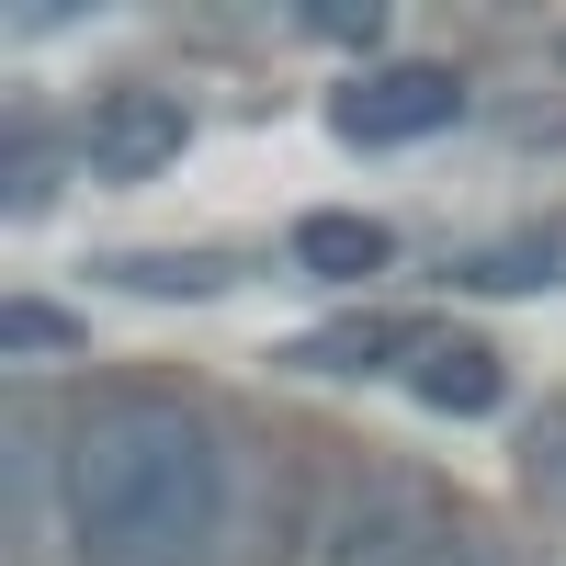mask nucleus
Instances as JSON below:
<instances>
[{
    "instance_id": "nucleus-1",
    "label": "nucleus",
    "mask_w": 566,
    "mask_h": 566,
    "mask_svg": "<svg viewBox=\"0 0 566 566\" xmlns=\"http://www.w3.org/2000/svg\"><path fill=\"white\" fill-rule=\"evenodd\" d=\"M57 522L80 566H216L227 453L181 397H91L57 442Z\"/></svg>"
},
{
    "instance_id": "nucleus-2",
    "label": "nucleus",
    "mask_w": 566,
    "mask_h": 566,
    "mask_svg": "<svg viewBox=\"0 0 566 566\" xmlns=\"http://www.w3.org/2000/svg\"><path fill=\"white\" fill-rule=\"evenodd\" d=\"M442 522L453 510H442L431 476H408V464H340L295 510V566H431L453 544Z\"/></svg>"
},
{
    "instance_id": "nucleus-3",
    "label": "nucleus",
    "mask_w": 566,
    "mask_h": 566,
    "mask_svg": "<svg viewBox=\"0 0 566 566\" xmlns=\"http://www.w3.org/2000/svg\"><path fill=\"white\" fill-rule=\"evenodd\" d=\"M464 114V80L442 57H386V69H363L340 103H328V125L352 136V148H408V136H442Z\"/></svg>"
},
{
    "instance_id": "nucleus-4",
    "label": "nucleus",
    "mask_w": 566,
    "mask_h": 566,
    "mask_svg": "<svg viewBox=\"0 0 566 566\" xmlns=\"http://www.w3.org/2000/svg\"><path fill=\"white\" fill-rule=\"evenodd\" d=\"M181 148H193V114H181L170 91H114V103L91 114V170L103 181H159Z\"/></svg>"
},
{
    "instance_id": "nucleus-5",
    "label": "nucleus",
    "mask_w": 566,
    "mask_h": 566,
    "mask_svg": "<svg viewBox=\"0 0 566 566\" xmlns=\"http://www.w3.org/2000/svg\"><path fill=\"white\" fill-rule=\"evenodd\" d=\"M408 397H419V408L476 419V408H499V397H510V374H499V352H488V340H431V328H419V340H408Z\"/></svg>"
},
{
    "instance_id": "nucleus-6",
    "label": "nucleus",
    "mask_w": 566,
    "mask_h": 566,
    "mask_svg": "<svg viewBox=\"0 0 566 566\" xmlns=\"http://www.w3.org/2000/svg\"><path fill=\"white\" fill-rule=\"evenodd\" d=\"M295 261L317 272V283H374L397 261V227H374V216H340V205H317V216H295Z\"/></svg>"
},
{
    "instance_id": "nucleus-7",
    "label": "nucleus",
    "mask_w": 566,
    "mask_h": 566,
    "mask_svg": "<svg viewBox=\"0 0 566 566\" xmlns=\"http://www.w3.org/2000/svg\"><path fill=\"white\" fill-rule=\"evenodd\" d=\"M453 283H476V295H533V283H566V227L544 239H499L476 261H453Z\"/></svg>"
},
{
    "instance_id": "nucleus-8",
    "label": "nucleus",
    "mask_w": 566,
    "mask_h": 566,
    "mask_svg": "<svg viewBox=\"0 0 566 566\" xmlns=\"http://www.w3.org/2000/svg\"><path fill=\"white\" fill-rule=\"evenodd\" d=\"M408 340H419V328H317L306 363L317 374H363V363H408Z\"/></svg>"
},
{
    "instance_id": "nucleus-9",
    "label": "nucleus",
    "mask_w": 566,
    "mask_h": 566,
    "mask_svg": "<svg viewBox=\"0 0 566 566\" xmlns=\"http://www.w3.org/2000/svg\"><path fill=\"white\" fill-rule=\"evenodd\" d=\"M0 352H23V363L34 352H69V317L45 306V295H12V306H0Z\"/></svg>"
},
{
    "instance_id": "nucleus-10",
    "label": "nucleus",
    "mask_w": 566,
    "mask_h": 566,
    "mask_svg": "<svg viewBox=\"0 0 566 566\" xmlns=\"http://www.w3.org/2000/svg\"><path fill=\"white\" fill-rule=\"evenodd\" d=\"M317 34H340V45H374V34H386V12H317Z\"/></svg>"
},
{
    "instance_id": "nucleus-11",
    "label": "nucleus",
    "mask_w": 566,
    "mask_h": 566,
    "mask_svg": "<svg viewBox=\"0 0 566 566\" xmlns=\"http://www.w3.org/2000/svg\"><path fill=\"white\" fill-rule=\"evenodd\" d=\"M431 566H510V555H488V544H442Z\"/></svg>"
},
{
    "instance_id": "nucleus-12",
    "label": "nucleus",
    "mask_w": 566,
    "mask_h": 566,
    "mask_svg": "<svg viewBox=\"0 0 566 566\" xmlns=\"http://www.w3.org/2000/svg\"><path fill=\"white\" fill-rule=\"evenodd\" d=\"M544 464H555V476H566V431H544Z\"/></svg>"
}]
</instances>
